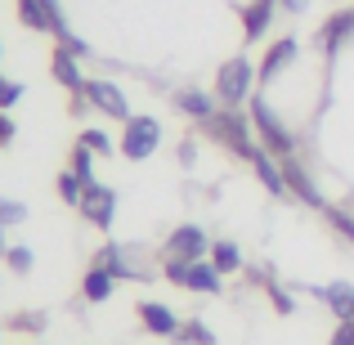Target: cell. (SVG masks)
I'll list each match as a JSON object with an SVG mask.
<instances>
[{
    "mask_svg": "<svg viewBox=\"0 0 354 345\" xmlns=\"http://www.w3.org/2000/svg\"><path fill=\"white\" fill-rule=\"evenodd\" d=\"M171 341H180V345H216V332H211L202 319H184Z\"/></svg>",
    "mask_w": 354,
    "mask_h": 345,
    "instance_id": "obj_22",
    "label": "cell"
},
{
    "mask_svg": "<svg viewBox=\"0 0 354 345\" xmlns=\"http://www.w3.org/2000/svg\"><path fill=\"white\" fill-rule=\"evenodd\" d=\"M207 251H211V242L198 225L171 229V238L162 242V260H207Z\"/></svg>",
    "mask_w": 354,
    "mask_h": 345,
    "instance_id": "obj_6",
    "label": "cell"
},
{
    "mask_svg": "<svg viewBox=\"0 0 354 345\" xmlns=\"http://www.w3.org/2000/svg\"><path fill=\"white\" fill-rule=\"evenodd\" d=\"M86 99H90L95 113H104L113 121H130V117H135L130 104H126V95H121V86H113V81H86Z\"/></svg>",
    "mask_w": 354,
    "mask_h": 345,
    "instance_id": "obj_9",
    "label": "cell"
},
{
    "mask_svg": "<svg viewBox=\"0 0 354 345\" xmlns=\"http://www.w3.org/2000/svg\"><path fill=\"white\" fill-rule=\"evenodd\" d=\"M184 287L189 292H207V296H220V287H225V274H220L211 260H193L189 269H184Z\"/></svg>",
    "mask_w": 354,
    "mask_h": 345,
    "instance_id": "obj_15",
    "label": "cell"
},
{
    "mask_svg": "<svg viewBox=\"0 0 354 345\" xmlns=\"http://www.w3.org/2000/svg\"><path fill=\"white\" fill-rule=\"evenodd\" d=\"M265 287H269V301H274V310H278V314H292V310H296V301H292V292H283V287H278V283H274V274H269V278H265Z\"/></svg>",
    "mask_w": 354,
    "mask_h": 345,
    "instance_id": "obj_29",
    "label": "cell"
},
{
    "mask_svg": "<svg viewBox=\"0 0 354 345\" xmlns=\"http://www.w3.org/2000/svg\"><path fill=\"white\" fill-rule=\"evenodd\" d=\"M95 269H104V274H113L117 283H121V278H148L144 269H130V265H126V251H121L117 242H104V247L95 251Z\"/></svg>",
    "mask_w": 354,
    "mask_h": 345,
    "instance_id": "obj_17",
    "label": "cell"
},
{
    "mask_svg": "<svg viewBox=\"0 0 354 345\" xmlns=\"http://www.w3.org/2000/svg\"><path fill=\"white\" fill-rule=\"evenodd\" d=\"M113 292H117V278L90 265L86 278H81V296H86V301H95V305H104V301H113Z\"/></svg>",
    "mask_w": 354,
    "mask_h": 345,
    "instance_id": "obj_18",
    "label": "cell"
},
{
    "mask_svg": "<svg viewBox=\"0 0 354 345\" xmlns=\"http://www.w3.org/2000/svg\"><path fill=\"white\" fill-rule=\"evenodd\" d=\"M135 319L144 323L148 337H175V332H180V319H175L162 301H139L135 305Z\"/></svg>",
    "mask_w": 354,
    "mask_h": 345,
    "instance_id": "obj_13",
    "label": "cell"
},
{
    "mask_svg": "<svg viewBox=\"0 0 354 345\" xmlns=\"http://www.w3.org/2000/svg\"><path fill=\"white\" fill-rule=\"evenodd\" d=\"M14 5H18V23L23 27L54 36V18H50V5H45V0H14Z\"/></svg>",
    "mask_w": 354,
    "mask_h": 345,
    "instance_id": "obj_19",
    "label": "cell"
},
{
    "mask_svg": "<svg viewBox=\"0 0 354 345\" xmlns=\"http://www.w3.org/2000/svg\"><path fill=\"white\" fill-rule=\"evenodd\" d=\"M68 171L77 175L81 184H95V153H90L86 144H77V148L68 153Z\"/></svg>",
    "mask_w": 354,
    "mask_h": 345,
    "instance_id": "obj_23",
    "label": "cell"
},
{
    "mask_svg": "<svg viewBox=\"0 0 354 345\" xmlns=\"http://www.w3.org/2000/svg\"><path fill=\"white\" fill-rule=\"evenodd\" d=\"M292 63H296V36H278V41L265 50V59H260L256 81H260V86H269V81H274L283 68H292Z\"/></svg>",
    "mask_w": 354,
    "mask_h": 345,
    "instance_id": "obj_11",
    "label": "cell"
},
{
    "mask_svg": "<svg viewBox=\"0 0 354 345\" xmlns=\"http://www.w3.org/2000/svg\"><path fill=\"white\" fill-rule=\"evenodd\" d=\"M157 144H162V126H157L153 117H130L126 130H121V139H117V153L126 157V162H144V157L157 153Z\"/></svg>",
    "mask_w": 354,
    "mask_h": 345,
    "instance_id": "obj_4",
    "label": "cell"
},
{
    "mask_svg": "<svg viewBox=\"0 0 354 345\" xmlns=\"http://www.w3.org/2000/svg\"><path fill=\"white\" fill-rule=\"evenodd\" d=\"M5 251H9V242H5V225H0V256H5Z\"/></svg>",
    "mask_w": 354,
    "mask_h": 345,
    "instance_id": "obj_35",
    "label": "cell"
},
{
    "mask_svg": "<svg viewBox=\"0 0 354 345\" xmlns=\"http://www.w3.org/2000/svg\"><path fill=\"white\" fill-rule=\"evenodd\" d=\"M9 328H18V332H45V314H14V319H9Z\"/></svg>",
    "mask_w": 354,
    "mask_h": 345,
    "instance_id": "obj_31",
    "label": "cell"
},
{
    "mask_svg": "<svg viewBox=\"0 0 354 345\" xmlns=\"http://www.w3.org/2000/svg\"><path fill=\"white\" fill-rule=\"evenodd\" d=\"M27 220V207L18 198H0V225L5 229H14V225H23Z\"/></svg>",
    "mask_w": 354,
    "mask_h": 345,
    "instance_id": "obj_26",
    "label": "cell"
},
{
    "mask_svg": "<svg viewBox=\"0 0 354 345\" xmlns=\"http://www.w3.org/2000/svg\"><path fill=\"white\" fill-rule=\"evenodd\" d=\"M274 9H278V0H251V5L242 9V36H247V41H260V36L269 32V23H274Z\"/></svg>",
    "mask_w": 354,
    "mask_h": 345,
    "instance_id": "obj_16",
    "label": "cell"
},
{
    "mask_svg": "<svg viewBox=\"0 0 354 345\" xmlns=\"http://www.w3.org/2000/svg\"><path fill=\"white\" fill-rule=\"evenodd\" d=\"M251 86H256V68H251V59L234 54L229 63H220V72H216V99H220V108H242L251 99Z\"/></svg>",
    "mask_w": 354,
    "mask_h": 345,
    "instance_id": "obj_3",
    "label": "cell"
},
{
    "mask_svg": "<svg viewBox=\"0 0 354 345\" xmlns=\"http://www.w3.org/2000/svg\"><path fill=\"white\" fill-rule=\"evenodd\" d=\"M81 193H86V184H81L72 171H63V175H59V198L68 202V207H77V202H81Z\"/></svg>",
    "mask_w": 354,
    "mask_h": 345,
    "instance_id": "obj_27",
    "label": "cell"
},
{
    "mask_svg": "<svg viewBox=\"0 0 354 345\" xmlns=\"http://www.w3.org/2000/svg\"><path fill=\"white\" fill-rule=\"evenodd\" d=\"M77 211H81V220H90L95 229H113V220H117V193L108 189V184L95 180V184H86Z\"/></svg>",
    "mask_w": 354,
    "mask_h": 345,
    "instance_id": "obj_5",
    "label": "cell"
},
{
    "mask_svg": "<svg viewBox=\"0 0 354 345\" xmlns=\"http://www.w3.org/2000/svg\"><path fill=\"white\" fill-rule=\"evenodd\" d=\"M314 296H319V301L328 305L341 323L354 319V287L346 283V278H337V283H328V287H314Z\"/></svg>",
    "mask_w": 354,
    "mask_h": 345,
    "instance_id": "obj_14",
    "label": "cell"
},
{
    "mask_svg": "<svg viewBox=\"0 0 354 345\" xmlns=\"http://www.w3.org/2000/svg\"><path fill=\"white\" fill-rule=\"evenodd\" d=\"M251 130L260 135V148L274 153L278 162H283V157H296V135L283 126V117L265 104V95H251Z\"/></svg>",
    "mask_w": 354,
    "mask_h": 345,
    "instance_id": "obj_2",
    "label": "cell"
},
{
    "mask_svg": "<svg viewBox=\"0 0 354 345\" xmlns=\"http://www.w3.org/2000/svg\"><path fill=\"white\" fill-rule=\"evenodd\" d=\"M202 126V135L207 139H216L220 148H229L234 157H242L247 162L251 153H256V139H251V117H242L238 108H216L207 121H198Z\"/></svg>",
    "mask_w": 354,
    "mask_h": 345,
    "instance_id": "obj_1",
    "label": "cell"
},
{
    "mask_svg": "<svg viewBox=\"0 0 354 345\" xmlns=\"http://www.w3.org/2000/svg\"><path fill=\"white\" fill-rule=\"evenodd\" d=\"M5 265L14 274H32V247H9L5 251Z\"/></svg>",
    "mask_w": 354,
    "mask_h": 345,
    "instance_id": "obj_28",
    "label": "cell"
},
{
    "mask_svg": "<svg viewBox=\"0 0 354 345\" xmlns=\"http://www.w3.org/2000/svg\"><path fill=\"white\" fill-rule=\"evenodd\" d=\"M77 144H86L95 157H113V153H117L113 135H108V130H95V126H90V130H81V135H77Z\"/></svg>",
    "mask_w": 354,
    "mask_h": 345,
    "instance_id": "obj_24",
    "label": "cell"
},
{
    "mask_svg": "<svg viewBox=\"0 0 354 345\" xmlns=\"http://www.w3.org/2000/svg\"><path fill=\"white\" fill-rule=\"evenodd\" d=\"M328 345H354V319L337 323V332H332V341H328Z\"/></svg>",
    "mask_w": 354,
    "mask_h": 345,
    "instance_id": "obj_32",
    "label": "cell"
},
{
    "mask_svg": "<svg viewBox=\"0 0 354 345\" xmlns=\"http://www.w3.org/2000/svg\"><path fill=\"white\" fill-rule=\"evenodd\" d=\"M346 41H354V9H337V14L323 18V27H319V36H314V45H319L323 59H337Z\"/></svg>",
    "mask_w": 354,
    "mask_h": 345,
    "instance_id": "obj_7",
    "label": "cell"
},
{
    "mask_svg": "<svg viewBox=\"0 0 354 345\" xmlns=\"http://www.w3.org/2000/svg\"><path fill=\"white\" fill-rule=\"evenodd\" d=\"M171 104L180 108L184 117H193V121H207L211 113H216V99H211V95H202V90H180V95H175Z\"/></svg>",
    "mask_w": 354,
    "mask_h": 345,
    "instance_id": "obj_20",
    "label": "cell"
},
{
    "mask_svg": "<svg viewBox=\"0 0 354 345\" xmlns=\"http://www.w3.org/2000/svg\"><path fill=\"white\" fill-rule=\"evenodd\" d=\"M247 166H251V175L269 189V198H292V193H287V180H283V166H278L274 153H265V148L256 144V153L247 157Z\"/></svg>",
    "mask_w": 354,
    "mask_h": 345,
    "instance_id": "obj_10",
    "label": "cell"
},
{
    "mask_svg": "<svg viewBox=\"0 0 354 345\" xmlns=\"http://www.w3.org/2000/svg\"><path fill=\"white\" fill-rule=\"evenodd\" d=\"M207 260L220 269V274H238V269H242V251H238V242H229V238H216V242H211Z\"/></svg>",
    "mask_w": 354,
    "mask_h": 345,
    "instance_id": "obj_21",
    "label": "cell"
},
{
    "mask_svg": "<svg viewBox=\"0 0 354 345\" xmlns=\"http://www.w3.org/2000/svg\"><path fill=\"white\" fill-rule=\"evenodd\" d=\"M50 72H54V81H59L68 95H86V77H81V63H77V54H72L68 45H54Z\"/></svg>",
    "mask_w": 354,
    "mask_h": 345,
    "instance_id": "obj_12",
    "label": "cell"
},
{
    "mask_svg": "<svg viewBox=\"0 0 354 345\" xmlns=\"http://www.w3.org/2000/svg\"><path fill=\"white\" fill-rule=\"evenodd\" d=\"M278 5H283V9H287V14H301V9H305V5H310V0H278Z\"/></svg>",
    "mask_w": 354,
    "mask_h": 345,
    "instance_id": "obj_34",
    "label": "cell"
},
{
    "mask_svg": "<svg viewBox=\"0 0 354 345\" xmlns=\"http://www.w3.org/2000/svg\"><path fill=\"white\" fill-rule=\"evenodd\" d=\"M18 99H23V86H18V81H9V77H0V113H9Z\"/></svg>",
    "mask_w": 354,
    "mask_h": 345,
    "instance_id": "obj_30",
    "label": "cell"
},
{
    "mask_svg": "<svg viewBox=\"0 0 354 345\" xmlns=\"http://www.w3.org/2000/svg\"><path fill=\"white\" fill-rule=\"evenodd\" d=\"M278 166H283V180H287V193H292V198H301L305 207H314V211L328 207V202H323V193H319V184H314V175L305 171L301 153H296V157H283Z\"/></svg>",
    "mask_w": 354,
    "mask_h": 345,
    "instance_id": "obj_8",
    "label": "cell"
},
{
    "mask_svg": "<svg viewBox=\"0 0 354 345\" xmlns=\"http://www.w3.org/2000/svg\"><path fill=\"white\" fill-rule=\"evenodd\" d=\"M323 216H328V225L337 229L346 242H354V216H350L346 207H332V202H328V207H323Z\"/></svg>",
    "mask_w": 354,
    "mask_h": 345,
    "instance_id": "obj_25",
    "label": "cell"
},
{
    "mask_svg": "<svg viewBox=\"0 0 354 345\" xmlns=\"http://www.w3.org/2000/svg\"><path fill=\"white\" fill-rule=\"evenodd\" d=\"M14 135H18V126H14V121H9L5 113H0V148H9V144H14Z\"/></svg>",
    "mask_w": 354,
    "mask_h": 345,
    "instance_id": "obj_33",
    "label": "cell"
}]
</instances>
